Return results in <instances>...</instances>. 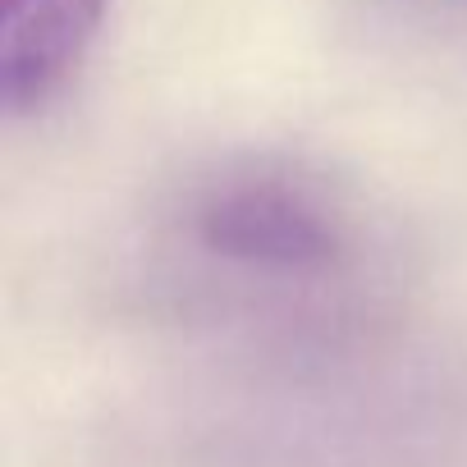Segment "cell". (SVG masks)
Segmentation results:
<instances>
[{
	"label": "cell",
	"mask_w": 467,
	"mask_h": 467,
	"mask_svg": "<svg viewBox=\"0 0 467 467\" xmlns=\"http://www.w3.org/2000/svg\"><path fill=\"white\" fill-rule=\"evenodd\" d=\"M192 239L202 253L271 275H321L344 253V229L294 179L244 174L220 179L192 211Z\"/></svg>",
	"instance_id": "6da1fadb"
},
{
	"label": "cell",
	"mask_w": 467,
	"mask_h": 467,
	"mask_svg": "<svg viewBox=\"0 0 467 467\" xmlns=\"http://www.w3.org/2000/svg\"><path fill=\"white\" fill-rule=\"evenodd\" d=\"M110 0H5L0 15V101L10 115L42 110L83 65Z\"/></svg>",
	"instance_id": "7a4b0ae2"
}]
</instances>
